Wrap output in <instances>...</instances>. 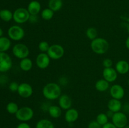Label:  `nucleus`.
<instances>
[{
    "instance_id": "nucleus-8",
    "label": "nucleus",
    "mask_w": 129,
    "mask_h": 128,
    "mask_svg": "<svg viewBox=\"0 0 129 128\" xmlns=\"http://www.w3.org/2000/svg\"><path fill=\"white\" fill-rule=\"evenodd\" d=\"M112 123L117 128H123L127 125L128 122V119L124 112H118L113 114L112 118Z\"/></svg>"
},
{
    "instance_id": "nucleus-38",
    "label": "nucleus",
    "mask_w": 129,
    "mask_h": 128,
    "mask_svg": "<svg viewBox=\"0 0 129 128\" xmlns=\"http://www.w3.org/2000/svg\"><path fill=\"white\" fill-rule=\"evenodd\" d=\"M59 82L62 85H66L68 84V80H67L66 78L61 77L60 79H59Z\"/></svg>"
},
{
    "instance_id": "nucleus-33",
    "label": "nucleus",
    "mask_w": 129,
    "mask_h": 128,
    "mask_svg": "<svg viewBox=\"0 0 129 128\" xmlns=\"http://www.w3.org/2000/svg\"><path fill=\"white\" fill-rule=\"evenodd\" d=\"M112 65H113V61H112V60L111 59L106 58L103 60V65L105 68L112 67Z\"/></svg>"
},
{
    "instance_id": "nucleus-34",
    "label": "nucleus",
    "mask_w": 129,
    "mask_h": 128,
    "mask_svg": "<svg viewBox=\"0 0 129 128\" xmlns=\"http://www.w3.org/2000/svg\"><path fill=\"white\" fill-rule=\"evenodd\" d=\"M29 21L31 23H35L38 21V16L37 15H30V18H29Z\"/></svg>"
},
{
    "instance_id": "nucleus-44",
    "label": "nucleus",
    "mask_w": 129,
    "mask_h": 128,
    "mask_svg": "<svg viewBox=\"0 0 129 128\" xmlns=\"http://www.w3.org/2000/svg\"><path fill=\"white\" fill-rule=\"evenodd\" d=\"M128 85H129V79H128Z\"/></svg>"
},
{
    "instance_id": "nucleus-9",
    "label": "nucleus",
    "mask_w": 129,
    "mask_h": 128,
    "mask_svg": "<svg viewBox=\"0 0 129 128\" xmlns=\"http://www.w3.org/2000/svg\"><path fill=\"white\" fill-rule=\"evenodd\" d=\"M12 67V60L8 54L0 52V72H6Z\"/></svg>"
},
{
    "instance_id": "nucleus-28",
    "label": "nucleus",
    "mask_w": 129,
    "mask_h": 128,
    "mask_svg": "<svg viewBox=\"0 0 129 128\" xmlns=\"http://www.w3.org/2000/svg\"><path fill=\"white\" fill-rule=\"evenodd\" d=\"M86 36L89 40H93L97 38V35H98V32L95 28L94 27H90L88 28L86 30Z\"/></svg>"
},
{
    "instance_id": "nucleus-27",
    "label": "nucleus",
    "mask_w": 129,
    "mask_h": 128,
    "mask_svg": "<svg viewBox=\"0 0 129 128\" xmlns=\"http://www.w3.org/2000/svg\"><path fill=\"white\" fill-rule=\"evenodd\" d=\"M18 109V105L13 102L8 103L6 105V110H7L8 112L11 114H16Z\"/></svg>"
},
{
    "instance_id": "nucleus-17",
    "label": "nucleus",
    "mask_w": 129,
    "mask_h": 128,
    "mask_svg": "<svg viewBox=\"0 0 129 128\" xmlns=\"http://www.w3.org/2000/svg\"><path fill=\"white\" fill-rule=\"evenodd\" d=\"M27 10L31 15H37L41 10L40 3L37 1H31L28 5Z\"/></svg>"
},
{
    "instance_id": "nucleus-35",
    "label": "nucleus",
    "mask_w": 129,
    "mask_h": 128,
    "mask_svg": "<svg viewBox=\"0 0 129 128\" xmlns=\"http://www.w3.org/2000/svg\"><path fill=\"white\" fill-rule=\"evenodd\" d=\"M16 128H31L30 125L26 122H21L19 124Z\"/></svg>"
},
{
    "instance_id": "nucleus-37",
    "label": "nucleus",
    "mask_w": 129,
    "mask_h": 128,
    "mask_svg": "<svg viewBox=\"0 0 129 128\" xmlns=\"http://www.w3.org/2000/svg\"><path fill=\"white\" fill-rule=\"evenodd\" d=\"M50 106V105H49L48 103H44V104H42V105L41 108H42V109L44 110V111H47L48 112Z\"/></svg>"
},
{
    "instance_id": "nucleus-4",
    "label": "nucleus",
    "mask_w": 129,
    "mask_h": 128,
    "mask_svg": "<svg viewBox=\"0 0 129 128\" xmlns=\"http://www.w3.org/2000/svg\"><path fill=\"white\" fill-rule=\"evenodd\" d=\"M30 14L27 9L23 8H18L13 13V20L16 23L22 24L28 21Z\"/></svg>"
},
{
    "instance_id": "nucleus-20",
    "label": "nucleus",
    "mask_w": 129,
    "mask_h": 128,
    "mask_svg": "<svg viewBox=\"0 0 129 128\" xmlns=\"http://www.w3.org/2000/svg\"><path fill=\"white\" fill-rule=\"evenodd\" d=\"M61 108L59 106H57V105H50L49 110H48V112H49V115L52 117L57 119V118H59L61 115Z\"/></svg>"
},
{
    "instance_id": "nucleus-43",
    "label": "nucleus",
    "mask_w": 129,
    "mask_h": 128,
    "mask_svg": "<svg viewBox=\"0 0 129 128\" xmlns=\"http://www.w3.org/2000/svg\"><path fill=\"white\" fill-rule=\"evenodd\" d=\"M123 128H129V125H126V126L125 127H123Z\"/></svg>"
},
{
    "instance_id": "nucleus-5",
    "label": "nucleus",
    "mask_w": 129,
    "mask_h": 128,
    "mask_svg": "<svg viewBox=\"0 0 129 128\" xmlns=\"http://www.w3.org/2000/svg\"><path fill=\"white\" fill-rule=\"evenodd\" d=\"M47 53L50 59L59 60L64 56V49L61 45L59 44H54L50 45Z\"/></svg>"
},
{
    "instance_id": "nucleus-10",
    "label": "nucleus",
    "mask_w": 129,
    "mask_h": 128,
    "mask_svg": "<svg viewBox=\"0 0 129 128\" xmlns=\"http://www.w3.org/2000/svg\"><path fill=\"white\" fill-rule=\"evenodd\" d=\"M18 93L23 98H28L33 94L32 87L28 83H21L19 85Z\"/></svg>"
},
{
    "instance_id": "nucleus-41",
    "label": "nucleus",
    "mask_w": 129,
    "mask_h": 128,
    "mask_svg": "<svg viewBox=\"0 0 129 128\" xmlns=\"http://www.w3.org/2000/svg\"><path fill=\"white\" fill-rule=\"evenodd\" d=\"M125 45H126V47L127 48V49L129 50V36H128V38H127L125 41Z\"/></svg>"
},
{
    "instance_id": "nucleus-40",
    "label": "nucleus",
    "mask_w": 129,
    "mask_h": 128,
    "mask_svg": "<svg viewBox=\"0 0 129 128\" xmlns=\"http://www.w3.org/2000/svg\"><path fill=\"white\" fill-rule=\"evenodd\" d=\"M106 114H107V115L108 116V118H112L113 114H114V112H112V110H108V111H107V112L106 113Z\"/></svg>"
},
{
    "instance_id": "nucleus-25",
    "label": "nucleus",
    "mask_w": 129,
    "mask_h": 128,
    "mask_svg": "<svg viewBox=\"0 0 129 128\" xmlns=\"http://www.w3.org/2000/svg\"><path fill=\"white\" fill-rule=\"evenodd\" d=\"M36 128H55L54 124L48 119H41L36 124Z\"/></svg>"
},
{
    "instance_id": "nucleus-36",
    "label": "nucleus",
    "mask_w": 129,
    "mask_h": 128,
    "mask_svg": "<svg viewBox=\"0 0 129 128\" xmlns=\"http://www.w3.org/2000/svg\"><path fill=\"white\" fill-rule=\"evenodd\" d=\"M102 128H117L112 122H107L102 126Z\"/></svg>"
},
{
    "instance_id": "nucleus-18",
    "label": "nucleus",
    "mask_w": 129,
    "mask_h": 128,
    "mask_svg": "<svg viewBox=\"0 0 129 128\" xmlns=\"http://www.w3.org/2000/svg\"><path fill=\"white\" fill-rule=\"evenodd\" d=\"M115 70L120 74H125L129 71V63L125 60H120L116 63Z\"/></svg>"
},
{
    "instance_id": "nucleus-6",
    "label": "nucleus",
    "mask_w": 129,
    "mask_h": 128,
    "mask_svg": "<svg viewBox=\"0 0 129 128\" xmlns=\"http://www.w3.org/2000/svg\"><path fill=\"white\" fill-rule=\"evenodd\" d=\"M14 56L19 59H23L27 58L30 53V50L28 46L23 43L16 44L12 50Z\"/></svg>"
},
{
    "instance_id": "nucleus-7",
    "label": "nucleus",
    "mask_w": 129,
    "mask_h": 128,
    "mask_svg": "<svg viewBox=\"0 0 129 128\" xmlns=\"http://www.w3.org/2000/svg\"><path fill=\"white\" fill-rule=\"evenodd\" d=\"M8 35L11 40L20 41L25 36V31L21 26L18 25H13L8 29Z\"/></svg>"
},
{
    "instance_id": "nucleus-1",
    "label": "nucleus",
    "mask_w": 129,
    "mask_h": 128,
    "mask_svg": "<svg viewBox=\"0 0 129 128\" xmlns=\"http://www.w3.org/2000/svg\"><path fill=\"white\" fill-rule=\"evenodd\" d=\"M42 94L44 97L48 100H55L61 95V89L59 84L54 82L48 83L43 88Z\"/></svg>"
},
{
    "instance_id": "nucleus-29",
    "label": "nucleus",
    "mask_w": 129,
    "mask_h": 128,
    "mask_svg": "<svg viewBox=\"0 0 129 128\" xmlns=\"http://www.w3.org/2000/svg\"><path fill=\"white\" fill-rule=\"evenodd\" d=\"M96 120L102 126L108 122V117L105 113H100L96 117Z\"/></svg>"
},
{
    "instance_id": "nucleus-23",
    "label": "nucleus",
    "mask_w": 129,
    "mask_h": 128,
    "mask_svg": "<svg viewBox=\"0 0 129 128\" xmlns=\"http://www.w3.org/2000/svg\"><path fill=\"white\" fill-rule=\"evenodd\" d=\"M11 46V41L6 37H0V52H5L8 50Z\"/></svg>"
},
{
    "instance_id": "nucleus-21",
    "label": "nucleus",
    "mask_w": 129,
    "mask_h": 128,
    "mask_svg": "<svg viewBox=\"0 0 129 128\" xmlns=\"http://www.w3.org/2000/svg\"><path fill=\"white\" fill-rule=\"evenodd\" d=\"M62 0H49L48 3L49 8L54 11V12L59 11L62 7Z\"/></svg>"
},
{
    "instance_id": "nucleus-19",
    "label": "nucleus",
    "mask_w": 129,
    "mask_h": 128,
    "mask_svg": "<svg viewBox=\"0 0 129 128\" xmlns=\"http://www.w3.org/2000/svg\"><path fill=\"white\" fill-rule=\"evenodd\" d=\"M33 66V62L29 58L21 59L20 63V67L23 71L28 72L31 69Z\"/></svg>"
},
{
    "instance_id": "nucleus-26",
    "label": "nucleus",
    "mask_w": 129,
    "mask_h": 128,
    "mask_svg": "<svg viewBox=\"0 0 129 128\" xmlns=\"http://www.w3.org/2000/svg\"><path fill=\"white\" fill-rule=\"evenodd\" d=\"M54 15V11L50 8H45L42 11L41 16L44 20H50L53 18Z\"/></svg>"
},
{
    "instance_id": "nucleus-15",
    "label": "nucleus",
    "mask_w": 129,
    "mask_h": 128,
    "mask_svg": "<svg viewBox=\"0 0 129 128\" xmlns=\"http://www.w3.org/2000/svg\"><path fill=\"white\" fill-rule=\"evenodd\" d=\"M65 120L68 123H73L76 121L79 117V112L78 110L73 108L67 110L65 114Z\"/></svg>"
},
{
    "instance_id": "nucleus-32",
    "label": "nucleus",
    "mask_w": 129,
    "mask_h": 128,
    "mask_svg": "<svg viewBox=\"0 0 129 128\" xmlns=\"http://www.w3.org/2000/svg\"><path fill=\"white\" fill-rule=\"evenodd\" d=\"M88 128H102V126L96 121V120H92L88 124Z\"/></svg>"
},
{
    "instance_id": "nucleus-14",
    "label": "nucleus",
    "mask_w": 129,
    "mask_h": 128,
    "mask_svg": "<svg viewBox=\"0 0 129 128\" xmlns=\"http://www.w3.org/2000/svg\"><path fill=\"white\" fill-rule=\"evenodd\" d=\"M59 105L62 109L68 110L72 106V100L69 95L66 94L61 95L59 98Z\"/></svg>"
},
{
    "instance_id": "nucleus-30",
    "label": "nucleus",
    "mask_w": 129,
    "mask_h": 128,
    "mask_svg": "<svg viewBox=\"0 0 129 128\" xmlns=\"http://www.w3.org/2000/svg\"><path fill=\"white\" fill-rule=\"evenodd\" d=\"M49 47H50V45H49V43L47 42V41H41V42L39 44V49L42 53L47 52Z\"/></svg>"
},
{
    "instance_id": "nucleus-2",
    "label": "nucleus",
    "mask_w": 129,
    "mask_h": 128,
    "mask_svg": "<svg viewBox=\"0 0 129 128\" xmlns=\"http://www.w3.org/2000/svg\"><path fill=\"white\" fill-rule=\"evenodd\" d=\"M91 48L95 53L98 55L104 54L109 48V43L108 41L103 38H96L92 40Z\"/></svg>"
},
{
    "instance_id": "nucleus-24",
    "label": "nucleus",
    "mask_w": 129,
    "mask_h": 128,
    "mask_svg": "<svg viewBox=\"0 0 129 128\" xmlns=\"http://www.w3.org/2000/svg\"><path fill=\"white\" fill-rule=\"evenodd\" d=\"M0 18L3 21L8 22L13 18V13L8 10H2L0 11Z\"/></svg>"
},
{
    "instance_id": "nucleus-16",
    "label": "nucleus",
    "mask_w": 129,
    "mask_h": 128,
    "mask_svg": "<svg viewBox=\"0 0 129 128\" xmlns=\"http://www.w3.org/2000/svg\"><path fill=\"white\" fill-rule=\"evenodd\" d=\"M108 110H112L114 113L120 112L122 107V104L120 100L115 99H112L108 102Z\"/></svg>"
},
{
    "instance_id": "nucleus-31",
    "label": "nucleus",
    "mask_w": 129,
    "mask_h": 128,
    "mask_svg": "<svg viewBox=\"0 0 129 128\" xmlns=\"http://www.w3.org/2000/svg\"><path fill=\"white\" fill-rule=\"evenodd\" d=\"M19 84L16 82H13L9 85V89L11 92H17L18 89Z\"/></svg>"
},
{
    "instance_id": "nucleus-11",
    "label": "nucleus",
    "mask_w": 129,
    "mask_h": 128,
    "mask_svg": "<svg viewBox=\"0 0 129 128\" xmlns=\"http://www.w3.org/2000/svg\"><path fill=\"white\" fill-rule=\"evenodd\" d=\"M50 58L47 53H41L39 54L36 58V64L38 67L40 69H45L49 66Z\"/></svg>"
},
{
    "instance_id": "nucleus-3",
    "label": "nucleus",
    "mask_w": 129,
    "mask_h": 128,
    "mask_svg": "<svg viewBox=\"0 0 129 128\" xmlns=\"http://www.w3.org/2000/svg\"><path fill=\"white\" fill-rule=\"evenodd\" d=\"M34 115V110L29 107H23L20 108L15 114L16 119L22 122H26L31 120Z\"/></svg>"
},
{
    "instance_id": "nucleus-42",
    "label": "nucleus",
    "mask_w": 129,
    "mask_h": 128,
    "mask_svg": "<svg viewBox=\"0 0 129 128\" xmlns=\"http://www.w3.org/2000/svg\"><path fill=\"white\" fill-rule=\"evenodd\" d=\"M3 31L2 29L0 28V37H1V36H3Z\"/></svg>"
},
{
    "instance_id": "nucleus-12",
    "label": "nucleus",
    "mask_w": 129,
    "mask_h": 128,
    "mask_svg": "<svg viewBox=\"0 0 129 128\" xmlns=\"http://www.w3.org/2000/svg\"><path fill=\"white\" fill-rule=\"evenodd\" d=\"M110 92L113 99H118V100L122 99L125 95L124 89L123 87L118 84H115L112 85L110 88Z\"/></svg>"
},
{
    "instance_id": "nucleus-22",
    "label": "nucleus",
    "mask_w": 129,
    "mask_h": 128,
    "mask_svg": "<svg viewBox=\"0 0 129 128\" xmlns=\"http://www.w3.org/2000/svg\"><path fill=\"white\" fill-rule=\"evenodd\" d=\"M95 88L98 91L105 92L109 88V82L104 79H100L96 82Z\"/></svg>"
},
{
    "instance_id": "nucleus-13",
    "label": "nucleus",
    "mask_w": 129,
    "mask_h": 128,
    "mask_svg": "<svg viewBox=\"0 0 129 128\" xmlns=\"http://www.w3.org/2000/svg\"><path fill=\"white\" fill-rule=\"evenodd\" d=\"M103 77L108 82H113L117 79V72L112 67L105 68L103 71Z\"/></svg>"
},
{
    "instance_id": "nucleus-39",
    "label": "nucleus",
    "mask_w": 129,
    "mask_h": 128,
    "mask_svg": "<svg viewBox=\"0 0 129 128\" xmlns=\"http://www.w3.org/2000/svg\"><path fill=\"white\" fill-rule=\"evenodd\" d=\"M123 111L126 113H129V103H126L123 107Z\"/></svg>"
}]
</instances>
